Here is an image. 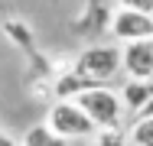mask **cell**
<instances>
[{"mask_svg": "<svg viewBox=\"0 0 153 146\" xmlns=\"http://www.w3.org/2000/svg\"><path fill=\"white\" fill-rule=\"evenodd\" d=\"M88 88H98L91 78H85V75H78L75 68H68V72H62L59 78L52 81V94L59 97V101H78Z\"/></svg>", "mask_w": 153, "mask_h": 146, "instance_id": "6", "label": "cell"}, {"mask_svg": "<svg viewBox=\"0 0 153 146\" xmlns=\"http://www.w3.org/2000/svg\"><path fill=\"white\" fill-rule=\"evenodd\" d=\"M111 36L117 42H140V39H153V13H140V10H127L117 7L111 13Z\"/></svg>", "mask_w": 153, "mask_h": 146, "instance_id": "4", "label": "cell"}, {"mask_svg": "<svg viewBox=\"0 0 153 146\" xmlns=\"http://www.w3.org/2000/svg\"><path fill=\"white\" fill-rule=\"evenodd\" d=\"M7 146H16V143H13V140H10V143H7Z\"/></svg>", "mask_w": 153, "mask_h": 146, "instance_id": "15", "label": "cell"}, {"mask_svg": "<svg viewBox=\"0 0 153 146\" xmlns=\"http://www.w3.org/2000/svg\"><path fill=\"white\" fill-rule=\"evenodd\" d=\"M78 107L91 117V123L98 130H108V127H121V117H124V101L117 91H111L108 85H98L88 88L82 97H78Z\"/></svg>", "mask_w": 153, "mask_h": 146, "instance_id": "1", "label": "cell"}, {"mask_svg": "<svg viewBox=\"0 0 153 146\" xmlns=\"http://www.w3.org/2000/svg\"><path fill=\"white\" fill-rule=\"evenodd\" d=\"M117 7H127V10H140V13H153V0H117Z\"/></svg>", "mask_w": 153, "mask_h": 146, "instance_id": "12", "label": "cell"}, {"mask_svg": "<svg viewBox=\"0 0 153 146\" xmlns=\"http://www.w3.org/2000/svg\"><path fill=\"white\" fill-rule=\"evenodd\" d=\"M3 36L13 42V46H23V49H33V29L23 23V20H16V16H10V20H3Z\"/></svg>", "mask_w": 153, "mask_h": 146, "instance_id": "9", "label": "cell"}, {"mask_svg": "<svg viewBox=\"0 0 153 146\" xmlns=\"http://www.w3.org/2000/svg\"><path fill=\"white\" fill-rule=\"evenodd\" d=\"M130 143V133H124L121 127H108V130H98L94 133L91 146H127Z\"/></svg>", "mask_w": 153, "mask_h": 146, "instance_id": "10", "label": "cell"}, {"mask_svg": "<svg viewBox=\"0 0 153 146\" xmlns=\"http://www.w3.org/2000/svg\"><path fill=\"white\" fill-rule=\"evenodd\" d=\"M7 143H10V136H7L3 130H0V146H7Z\"/></svg>", "mask_w": 153, "mask_h": 146, "instance_id": "14", "label": "cell"}, {"mask_svg": "<svg viewBox=\"0 0 153 146\" xmlns=\"http://www.w3.org/2000/svg\"><path fill=\"white\" fill-rule=\"evenodd\" d=\"M46 123L59 133L62 140H85V136H94L98 127L91 123V117L78 107V101H56L46 114Z\"/></svg>", "mask_w": 153, "mask_h": 146, "instance_id": "2", "label": "cell"}, {"mask_svg": "<svg viewBox=\"0 0 153 146\" xmlns=\"http://www.w3.org/2000/svg\"><path fill=\"white\" fill-rule=\"evenodd\" d=\"M23 146H68V140H62L49 123H36L23 133Z\"/></svg>", "mask_w": 153, "mask_h": 146, "instance_id": "8", "label": "cell"}, {"mask_svg": "<svg viewBox=\"0 0 153 146\" xmlns=\"http://www.w3.org/2000/svg\"><path fill=\"white\" fill-rule=\"evenodd\" d=\"M72 68H75L78 75L91 78L94 85H104V81H111L124 68V55H121L117 46H88L82 55L75 58Z\"/></svg>", "mask_w": 153, "mask_h": 146, "instance_id": "3", "label": "cell"}, {"mask_svg": "<svg viewBox=\"0 0 153 146\" xmlns=\"http://www.w3.org/2000/svg\"><path fill=\"white\" fill-rule=\"evenodd\" d=\"M124 55V72L134 81H153V39L127 42L121 49Z\"/></svg>", "mask_w": 153, "mask_h": 146, "instance_id": "5", "label": "cell"}, {"mask_svg": "<svg viewBox=\"0 0 153 146\" xmlns=\"http://www.w3.org/2000/svg\"><path fill=\"white\" fill-rule=\"evenodd\" d=\"M130 146H153V117L150 120H134V127H130Z\"/></svg>", "mask_w": 153, "mask_h": 146, "instance_id": "11", "label": "cell"}, {"mask_svg": "<svg viewBox=\"0 0 153 146\" xmlns=\"http://www.w3.org/2000/svg\"><path fill=\"white\" fill-rule=\"evenodd\" d=\"M150 117H153V97L147 101V107H143V111H137V114H134V120H150Z\"/></svg>", "mask_w": 153, "mask_h": 146, "instance_id": "13", "label": "cell"}, {"mask_svg": "<svg viewBox=\"0 0 153 146\" xmlns=\"http://www.w3.org/2000/svg\"><path fill=\"white\" fill-rule=\"evenodd\" d=\"M150 97H153V81H134V78H130V81H124L121 101H124V107H127L130 114L143 111Z\"/></svg>", "mask_w": 153, "mask_h": 146, "instance_id": "7", "label": "cell"}]
</instances>
